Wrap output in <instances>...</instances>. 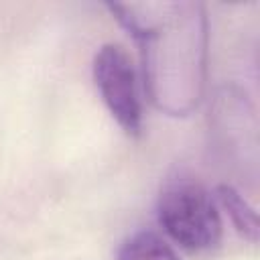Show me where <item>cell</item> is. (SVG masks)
Returning a JSON list of instances; mask_svg holds the SVG:
<instances>
[{"instance_id": "cell-1", "label": "cell", "mask_w": 260, "mask_h": 260, "mask_svg": "<svg viewBox=\"0 0 260 260\" xmlns=\"http://www.w3.org/2000/svg\"><path fill=\"white\" fill-rule=\"evenodd\" d=\"M106 8L138 43L152 106L169 116H189L205 87V8L197 2H110Z\"/></svg>"}, {"instance_id": "cell-2", "label": "cell", "mask_w": 260, "mask_h": 260, "mask_svg": "<svg viewBox=\"0 0 260 260\" xmlns=\"http://www.w3.org/2000/svg\"><path fill=\"white\" fill-rule=\"evenodd\" d=\"M156 217L165 234L187 252H207L221 240L219 205L209 189L191 175L177 173L165 181Z\"/></svg>"}, {"instance_id": "cell-3", "label": "cell", "mask_w": 260, "mask_h": 260, "mask_svg": "<svg viewBox=\"0 0 260 260\" xmlns=\"http://www.w3.org/2000/svg\"><path fill=\"white\" fill-rule=\"evenodd\" d=\"M93 81L98 93L128 136L142 132V102L138 93V73L128 51L118 43H106L93 57Z\"/></svg>"}, {"instance_id": "cell-4", "label": "cell", "mask_w": 260, "mask_h": 260, "mask_svg": "<svg viewBox=\"0 0 260 260\" xmlns=\"http://www.w3.org/2000/svg\"><path fill=\"white\" fill-rule=\"evenodd\" d=\"M213 197L217 205L223 207L225 213L230 215L236 232L250 244H256L258 242V215H256V209L248 203V199L232 185H217Z\"/></svg>"}, {"instance_id": "cell-5", "label": "cell", "mask_w": 260, "mask_h": 260, "mask_svg": "<svg viewBox=\"0 0 260 260\" xmlns=\"http://www.w3.org/2000/svg\"><path fill=\"white\" fill-rule=\"evenodd\" d=\"M116 260H181V256L160 234L138 230L120 244Z\"/></svg>"}]
</instances>
